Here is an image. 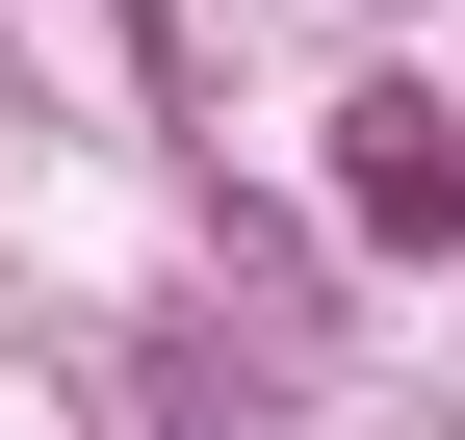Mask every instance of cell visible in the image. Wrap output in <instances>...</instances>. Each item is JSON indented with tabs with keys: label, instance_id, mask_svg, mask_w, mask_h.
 Wrapping results in <instances>:
<instances>
[{
	"label": "cell",
	"instance_id": "1",
	"mask_svg": "<svg viewBox=\"0 0 465 440\" xmlns=\"http://www.w3.org/2000/svg\"><path fill=\"white\" fill-rule=\"evenodd\" d=\"M336 234H362V259H465V130H440L414 78L336 104Z\"/></svg>",
	"mask_w": 465,
	"mask_h": 440
}]
</instances>
